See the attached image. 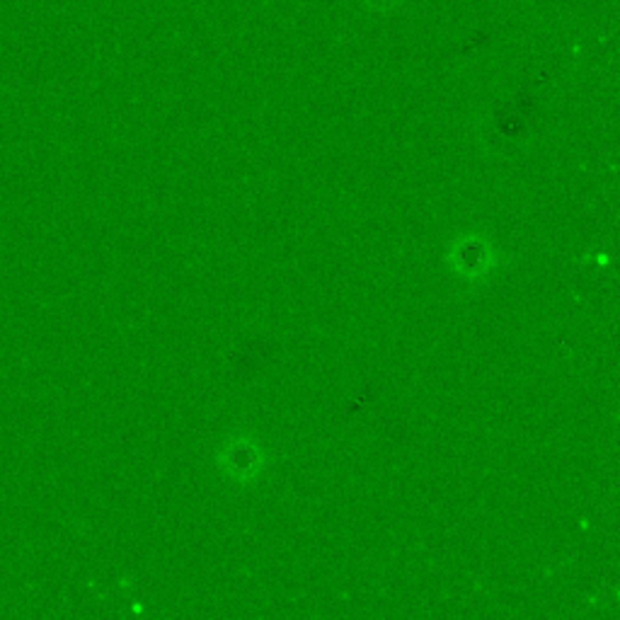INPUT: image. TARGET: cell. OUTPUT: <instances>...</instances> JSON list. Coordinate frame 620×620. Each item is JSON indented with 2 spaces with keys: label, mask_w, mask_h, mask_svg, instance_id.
Masks as SVG:
<instances>
[{
  "label": "cell",
  "mask_w": 620,
  "mask_h": 620,
  "mask_svg": "<svg viewBox=\"0 0 620 620\" xmlns=\"http://www.w3.org/2000/svg\"><path fill=\"white\" fill-rule=\"evenodd\" d=\"M221 466L226 468L233 478L250 480L255 478L262 468V454L253 441L237 439L231 446H226V451L221 454Z\"/></svg>",
  "instance_id": "cell-2"
},
{
  "label": "cell",
  "mask_w": 620,
  "mask_h": 620,
  "mask_svg": "<svg viewBox=\"0 0 620 620\" xmlns=\"http://www.w3.org/2000/svg\"><path fill=\"white\" fill-rule=\"evenodd\" d=\"M448 262H451L458 274L468 276V279H478V276H485L495 267L497 255L482 237L466 235L458 237L451 250H448Z\"/></svg>",
  "instance_id": "cell-1"
}]
</instances>
